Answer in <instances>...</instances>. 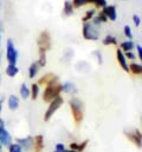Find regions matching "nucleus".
Masks as SVG:
<instances>
[{
    "label": "nucleus",
    "mask_w": 142,
    "mask_h": 152,
    "mask_svg": "<svg viewBox=\"0 0 142 152\" xmlns=\"http://www.w3.org/2000/svg\"><path fill=\"white\" fill-rule=\"evenodd\" d=\"M62 91H63V87H62V84H59V81L55 84H50L45 87V91L43 93V100L45 103H51L53 99L59 97Z\"/></svg>",
    "instance_id": "f257e3e1"
},
{
    "label": "nucleus",
    "mask_w": 142,
    "mask_h": 152,
    "mask_svg": "<svg viewBox=\"0 0 142 152\" xmlns=\"http://www.w3.org/2000/svg\"><path fill=\"white\" fill-rule=\"evenodd\" d=\"M70 109L76 124H81L83 120V104L78 98H72L70 100Z\"/></svg>",
    "instance_id": "f03ea898"
},
{
    "label": "nucleus",
    "mask_w": 142,
    "mask_h": 152,
    "mask_svg": "<svg viewBox=\"0 0 142 152\" xmlns=\"http://www.w3.org/2000/svg\"><path fill=\"white\" fill-rule=\"evenodd\" d=\"M63 98L59 96V97H57L56 99H53L51 103H50V105H49V107H47V110H46V112H45V115H44V120L45 121H47V120H50V118L55 114V112L63 105Z\"/></svg>",
    "instance_id": "7ed1b4c3"
},
{
    "label": "nucleus",
    "mask_w": 142,
    "mask_h": 152,
    "mask_svg": "<svg viewBox=\"0 0 142 152\" xmlns=\"http://www.w3.org/2000/svg\"><path fill=\"white\" fill-rule=\"evenodd\" d=\"M6 58L8 64L12 65H17V60H18V52L14 47V44L12 42V40H7V45H6Z\"/></svg>",
    "instance_id": "20e7f679"
},
{
    "label": "nucleus",
    "mask_w": 142,
    "mask_h": 152,
    "mask_svg": "<svg viewBox=\"0 0 142 152\" xmlns=\"http://www.w3.org/2000/svg\"><path fill=\"white\" fill-rule=\"evenodd\" d=\"M83 37L85 40H97L98 39V31L95 30V25H92L91 23H84Z\"/></svg>",
    "instance_id": "39448f33"
},
{
    "label": "nucleus",
    "mask_w": 142,
    "mask_h": 152,
    "mask_svg": "<svg viewBox=\"0 0 142 152\" xmlns=\"http://www.w3.org/2000/svg\"><path fill=\"white\" fill-rule=\"evenodd\" d=\"M38 47L39 50H44V51H49L51 48V37L50 33L47 31H43L38 38Z\"/></svg>",
    "instance_id": "423d86ee"
},
{
    "label": "nucleus",
    "mask_w": 142,
    "mask_h": 152,
    "mask_svg": "<svg viewBox=\"0 0 142 152\" xmlns=\"http://www.w3.org/2000/svg\"><path fill=\"white\" fill-rule=\"evenodd\" d=\"M126 136L128 137V139L134 143V145H136L139 149L142 148V133L139 130H134L133 132H126Z\"/></svg>",
    "instance_id": "0eeeda50"
},
{
    "label": "nucleus",
    "mask_w": 142,
    "mask_h": 152,
    "mask_svg": "<svg viewBox=\"0 0 142 152\" xmlns=\"http://www.w3.org/2000/svg\"><path fill=\"white\" fill-rule=\"evenodd\" d=\"M116 59H117L118 65L122 67V70L126 71V72H129V67H128V64H127V58H126L123 51L120 50V48L116 50Z\"/></svg>",
    "instance_id": "6e6552de"
},
{
    "label": "nucleus",
    "mask_w": 142,
    "mask_h": 152,
    "mask_svg": "<svg viewBox=\"0 0 142 152\" xmlns=\"http://www.w3.org/2000/svg\"><path fill=\"white\" fill-rule=\"evenodd\" d=\"M55 83H58V77L53 73H46L45 76H43L39 81H38V85H43V86H47L50 84H55Z\"/></svg>",
    "instance_id": "1a4fd4ad"
},
{
    "label": "nucleus",
    "mask_w": 142,
    "mask_h": 152,
    "mask_svg": "<svg viewBox=\"0 0 142 152\" xmlns=\"http://www.w3.org/2000/svg\"><path fill=\"white\" fill-rule=\"evenodd\" d=\"M102 13L108 18V20L110 21H115L117 18V13H116V7L114 5H106V7L102 8Z\"/></svg>",
    "instance_id": "9d476101"
},
{
    "label": "nucleus",
    "mask_w": 142,
    "mask_h": 152,
    "mask_svg": "<svg viewBox=\"0 0 142 152\" xmlns=\"http://www.w3.org/2000/svg\"><path fill=\"white\" fill-rule=\"evenodd\" d=\"M11 143H12L11 134L4 129V130L0 132V144H1V145H5V146H10Z\"/></svg>",
    "instance_id": "9b49d317"
},
{
    "label": "nucleus",
    "mask_w": 142,
    "mask_h": 152,
    "mask_svg": "<svg viewBox=\"0 0 142 152\" xmlns=\"http://www.w3.org/2000/svg\"><path fill=\"white\" fill-rule=\"evenodd\" d=\"M17 142L19 143L20 146H23L25 150H30L32 146H33V139L31 137H27V138H24V139H17Z\"/></svg>",
    "instance_id": "f8f14e48"
},
{
    "label": "nucleus",
    "mask_w": 142,
    "mask_h": 152,
    "mask_svg": "<svg viewBox=\"0 0 142 152\" xmlns=\"http://www.w3.org/2000/svg\"><path fill=\"white\" fill-rule=\"evenodd\" d=\"M33 146H35V151L36 152H40L44 148V138L43 136H37L33 140Z\"/></svg>",
    "instance_id": "ddd939ff"
},
{
    "label": "nucleus",
    "mask_w": 142,
    "mask_h": 152,
    "mask_svg": "<svg viewBox=\"0 0 142 152\" xmlns=\"http://www.w3.org/2000/svg\"><path fill=\"white\" fill-rule=\"evenodd\" d=\"M128 67H129V72H132L135 76H139L142 73V65H140V64L132 63L130 65H128Z\"/></svg>",
    "instance_id": "4468645a"
},
{
    "label": "nucleus",
    "mask_w": 142,
    "mask_h": 152,
    "mask_svg": "<svg viewBox=\"0 0 142 152\" xmlns=\"http://www.w3.org/2000/svg\"><path fill=\"white\" fill-rule=\"evenodd\" d=\"M8 107L12 111H14V110H17L19 107V99L16 96H10V98H8Z\"/></svg>",
    "instance_id": "2eb2a0df"
},
{
    "label": "nucleus",
    "mask_w": 142,
    "mask_h": 152,
    "mask_svg": "<svg viewBox=\"0 0 142 152\" xmlns=\"http://www.w3.org/2000/svg\"><path fill=\"white\" fill-rule=\"evenodd\" d=\"M19 72V69L17 67V65H12V64H8V66L6 67V75L11 78L16 77Z\"/></svg>",
    "instance_id": "dca6fc26"
},
{
    "label": "nucleus",
    "mask_w": 142,
    "mask_h": 152,
    "mask_svg": "<svg viewBox=\"0 0 142 152\" xmlns=\"http://www.w3.org/2000/svg\"><path fill=\"white\" fill-rule=\"evenodd\" d=\"M39 64H38V61H36V63H32L31 65H30V67H29V77L30 78H35L36 75L38 73V71H39Z\"/></svg>",
    "instance_id": "f3484780"
},
{
    "label": "nucleus",
    "mask_w": 142,
    "mask_h": 152,
    "mask_svg": "<svg viewBox=\"0 0 142 152\" xmlns=\"http://www.w3.org/2000/svg\"><path fill=\"white\" fill-rule=\"evenodd\" d=\"M134 48V42L132 40H127V41H123L121 45H120V50H122L123 52H128V51H132Z\"/></svg>",
    "instance_id": "a211bd4d"
},
{
    "label": "nucleus",
    "mask_w": 142,
    "mask_h": 152,
    "mask_svg": "<svg viewBox=\"0 0 142 152\" xmlns=\"http://www.w3.org/2000/svg\"><path fill=\"white\" fill-rule=\"evenodd\" d=\"M92 20H94V21H92L91 24H92V25H95V26H97V25H100V24L106 23V21H108V18H106V15H104V14L101 12V13H100L97 17H95Z\"/></svg>",
    "instance_id": "6ab92c4d"
},
{
    "label": "nucleus",
    "mask_w": 142,
    "mask_h": 152,
    "mask_svg": "<svg viewBox=\"0 0 142 152\" xmlns=\"http://www.w3.org/2000/svg\"><path fill=\"white\" fill-rule=\"evenodd\" d=\"M87 144H88V140H84L82 144H76V143H71L70 144V149L71 150H73V151H77V152H82L84 149H85V146H87Z\"/></svg>",
    "instance_id": "aec40b11"
},
{
    "label": "nucleus",
    "mask_w": 142,
    "mask_h": 152,
    "mask_svg": "<svg viewBox=\"0 0 142 152\" xmlns=\"http://www.w3.org/2000/svg\"><path fill=\"white\" fill-rule=\"evenodd\" d=\"M95 13H96V10H89V11H87L85 12V14H84V17L82 18V20H83V23H89L90 20H92L94 19V17H95Z\"/></svg>",
    "instance_id": "412c9836"
},
{
    "label": "nucleus",
    "mask_w": 142,
    "mask_h": 152,
    "mask_svg": "<svg viewBox=\"0 0 142 152\" xmlns=\"http://www.w3.org/2000/svg\"><path fill=\"white\" fill-rule=\"evenodd\" d=\"M38 64L40 67H44L46 65V51L44 50H39V59H38Z\"/></svg>",
    "instance_id": "4be33fe9"
},
{
    "label": "nucleus",
    "mask_w": 142,
    "mask_h": 152,
    "mask_svg": "<svg viewBox=\"0 0 142 152\" xmlns=\"http://www.w3.org/2000/svg\"><path fill=\"white\" fill-rule=\"evenodd\" d=\"M88 5L89 4H92L95 5L96 8H103L106 6V0H87Z\"/></svg>",
    "instance_id": "5701e85b"
},
{
    "label": "nucleus",
    "mask_w": 142,
    "mask_h": 152,
    "mask_svg": "<svg viewBox=\"0 0 142 152\" xmlns=\"http://www.w3.org/2000/svg\"><path fill=\"white\" fill-rule=\"evenodd\" d=\"M62 87H63V91L67 93H76V87L71 83H64L62 85Z\"/></svg>",
    "instance_id": "b1692460"
},
{
    "label": "nucleus",
    "mask_w": 142,
    "mask_h": 152,
    "mask_svg": "<svg viewBox=\"0 0 142 152\" xmlns=\"http://www.w3.org/2000/svg\"><path fill=\"white\" fill-rule=\"evenodd\" d=\"M103 45L110 46V45H117V39L112 36H106V38L103 39Z\"/></svg>",
    "instance_id": "393cba45"
},
{
    "label": "nucleus",
    "mask_w": 142,
    "mask_h": 152,
    "mask_svg": "<svg viewBox=\"0 0 142 152\" xmlns=\"http://www.w3.org/2000/svg\"><path fill=\"white\" fill-rule=\"evenodd\" d=\"M63 11H64V14H65V15H71V14L73 13V6H72L71 1H65V2H64V8H63Z\"/></svg>",
    "instance_id": "a878e982"
},
{
    "label": "nucleus",
    "mask_w": 142,
    "mask_h": 152,
    "mask_svg": "<svg viewBox=\"0 0 142 152\" xmlns=\"http://www.w3.org/2000/svg\"><path fill=\"white\" fill-rule=\"evenodd\" d=\"M30 94H31V92H30L29 87H27L25 84H23V85L20 86V96H21L24 99H26V98L30 97Z\"/></svg>",
    "instance_id": "bb28decb"
},
{
    "label": "nucleus",
    "mask_w": 142,
    "mask_h": 152,
    "mask_svg": "<svg viewBox=\"0 0 142 152\" xmlns=\"http://www.w3.org/2000/svg\"><path fill=\"white\" fill-rule=\"evenodd\" d=\"M30 92H31V97H32V99L36 100L37 97H38V94H39V85H38V84H32V85H31V90H30Z\"/></svg>",
    "instance_id": "cd10ccee"
},
{
    "label": "nucleus",
    "mask_w": 142,
    "mask_h": 152,
    "mask_svg": "<svg viewBox=\"0 0 142 152\" xmlns=\"http://www.w3.org/2000/svg\"><path fill=\"white\" fill-rule=\"evenodd\" d=\"M71 4L73 6V8H79V7H83V6L88 5L87 0H72Z\"/></svg>",
    "instance_id": "c85d7f7f"
},
{
    "label": "nucleus",
    "mask_w": 142,
    "mask_h": 152,
    "mask_svg": "<svg viewBox=\"0 0 142 152\" xmlns=\"http://www.w3.org/2000/svg\"><path fill=\"white\" fill-rule=\"evenodd\" d=\"M10 152H23V149L19 144H11L10 145Z\"/></svg>",
    "instance_id": "c756f323"
},
{
    "label": "nucleus",
    "mask_w": 142,
    "mask_h": 152,
    "mask_svg": "<svg viewBox=\"0 0 142 152\" xmlns=\"http://www.w3.org/2000/svg\"><path fill=\"white\" fill-rule=\"evenodd\" d=\"M124 36L127 37L128 39H133V32H132V28L128 26V25H126L124 26Z\"/></svg>",
    "instance_id": "7c9ffc66"
},
{
    "label": "nucleus",
    "mask_w": 142,
    "mask_h": 152,
    "mask_svg": "<svg viewBox=\"0 0 142 152\" xmlns=\"http://www.w3.org/2000/svg\"><path fill=\"white\" fill-rule=\"evenodd\" d=\"M133 21H134V25H135V26H140V24H141V18H140L138 14H134V15H133Z\"/></svg>",
    "instance_id": "2f4dec72"
},
{
    "label": "nucleus",
    "mask_w": 142,
    "mask_h": 152,
    "mask_svg": "<svg viewBox=\"0 0 142 152\" xmlns=\"http://www.w3.org/2000/svg\"><path fill=\"white\" fill-rule=\"evenodd\" d=\"M124 56H126V58H127V59H130V60H134V59H135V54H134L132 51L126 52V53H124Z\"/></svg>",
    "instance_id": "473e14b6"
},
{
    "label": "nucleus",
    "mask_w": 142,
    "mask_h": 152,
    "mask_svg": "<svg viewBox=\"0 0 142 152\" xmlns=\"http://www.w3.org/2000/svg\"><path fill=\"white\" fill-rule=\"evenodd\" d=\"M138 57H139V59L141 60V63H142V46L141 45H138Z\"/></svg>",
    "instance_id": "72a5a7b5"
},
{
    "label": "nucleus",
    "mask_w": 142,
    "mask_h": 152,
    "mask_svg": "<svg viewBox=\"0 0 142 152\" xmlns=\"http://www.w3.org/2000/svg\"><path fill=\"white\" fill-rule=\"evenodd\" d=\"M56 151L63 152L64 151V145H63V144H57V145H56Z\"/></svg>",
    "instance_id": "f704fd0d"
},
{
    "label": "nucleus",
    "mask_w": 142,
    "mask_h": 152,
    "mask_svg": "<svg viewBox=\"0 0 142 152\" xmlns=\"http://www.w3.org/2000/svg\"><path fill=\"white\" fill-rule=\"evenodd\" d=\"M4 129H5V124H4V120H2V119H0V132H1Z\"/></svg>",
    "instance_id": "c9c22d12"
},
{
    "label": "nucleus",
    "mask_w": 142,
    "mask_h": 152,
    "mask_svg": "<svg viewBox=\"0 0 142 152\" xmlns=\"http://www.w3.org/2000/svg\"><path fill=\"white\" fill-rule=\"evenodd\" d=\"M63 152H77V151H73V150H68V151H67V150H64Z\"/></svg>",
    "instance_id": "e433bc0d"
},
{
    "label": "nucleus",
    "mask_w": 142,
    "mask_h": 152,
    "mask_svg": "<svg viewBox=\"0 0 142 152\" xmlns=\"http://www.w3.org/2000/svg\"><path fill=\"white\" fill-rule=\"evenodd\" d=\"M0 112H1V102H0Z\"/></svg>",
    "instance_id": "4c0bfd02"
},
{
    "label": "nucleus",
    "mask_w": 142,
    "mask_h": 152,
    "mask_svg": "<svg viewBox=\"0 0 142 152\" xmlns=\"http://www.w3.org/2000/svg\"><path fill=\"white\" fill-rule=\"evenodd\" d=\"M0 152H1V144H0Z\"/></svg>",
    "instance_id": "58836bf2"
},
{
    "label": "nucleus",
    "mask_w": 142,
    "mask_h": 152,
    "mask_svg": "<svg viewBox=\"0 0 142 152\" xmlns=\"http://www.w3.org/2000/svg\"><path fill=\"white\" fill-rule=\"evenodd\" d=\"M0 41H1V37H0Z\"/></svg>",
    "instance_id": "ea45409f"
},
{
    "label": "nucleus",
    "mask_w": 142,
    "mask_h": 152,
    "mask_svg": "<svg viewBox=\"0 0 142 152\" xmlns=\"http://www.w3.org/2000/svg\"><path fill=\"white\" fill-rule=\"evenodd\" d=\"M55 152H59V151H55Z\"/></svg>",
    "instance_id": "a19ab883"
},
{
    "label": "nucleus",
    "mask_w": 142,
    "mask_h": 152,
    "mask_svg": "<svg viewBox=\"0 0 142 152\" xmlns=\"http://www.w3.org/2000/svg\"><path fill=\"white\" fill-rule=\"evenodd\" d=\"M141 75H142V73H141Z\"/></svg>",
    "instance_id": "79ce46f5"
}]
</instances>
